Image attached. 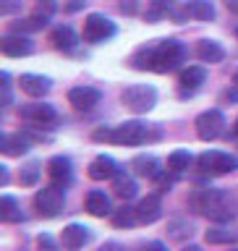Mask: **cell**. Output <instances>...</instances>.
<instances>
[{"label": "cell", "instance_id": "b9f144b4", "mask_svg": "<svg viewBox=\"0 0 238 251\" xmlns=\"http://www.w3.org/2000/svg\"><path fill=\"white\" fill-rule=\"evenodd\" d=\"M236 133H238V118H236Z\"/></svg>", "mask_w": 238, "mask_h": 251}, {"label": "cell", "instance_id": "5bb4252c", "mask_svg": "<svg viewBox=\"0 0 238 251\" xmlns=\"http://www.w3.org/2000/svg\"><path fill=\"white\" fill-rule=\"evenodd\" d=\"M31 149V136L29 133H3L0 136V152L8 157H21Z\"/></svg>", "mask_w": 238, "mask_h": 251}, {"label": "cell", "instance_id": "277c9868", "mask_svg": "<svg viewBox=\"0 0 238 251\" xmlns=\"http://www.w3.org/2000/svg\"><path fill=\"white\" fill-rule=\"evenodd\" d=\"M63 207H66V194H63V186H45V188H39V191L34 194V209H37V215L39 217H45V220H53V217H58Z\"/></svg>", "mask_w": 238, "mask_h": 251}, {"label": "cell", "instance_id": "ba28073f", "mask_svg": "<svg viewBox=\"0 0 238 251\" xmlns=\"http://www.w3.org/2000/svg\"><path fill=\"white\" fill-rule=\"evenodd\" d=\"M225 131V115L220 110H204V113L196 118V136L202 141H215L220 133Z\"/></svg>", "mask_w": 238, "mask_h": 251}, {"label": "cell", "instance_id": "6da1fadb", "mask_svg": "<svg viewBox=\"0 0 238 251\" xmlns=\"http://www.w3.org/2000/svg\"><path fill=\"white\" fill-rule=\"evenodd\" d=\"M184 60H186V47L178 39H157L155 45L141 47L131 58L133 68H139V71L149 68V71H157V74L176 71Z\"/></svg>", "mask_w": 238, "mask_h": 251}, {"label": "cell", "instance_id": "5b68a950", "mask_svg": "<svg viewBox=\"0 0 238 251\" xmlns=\"http://www.w3.org/2000/svg\"><path fill=\"white\" fill-rule=\"evenodd\" d=\"M121 102L133 113H149L157 102V89L149 84H133L121 92Z\"/></svg>", "mask_w": 238, "mask_h": 251}, {"label": "cell", "instance_id": "603a6c76", "mask_svg": "<svg viewBox=\"0 0 238 251\" xmlns=\"http://www.w3.org/2000/svg\"><path fill=\"white\" fill-rule=\"evenodd\" d=\"M113 191L118 199H123V201H129L136 196V180H133L126 170H118V176L113 178Z\"/></svg>", "mask_w": 238, "mask_h": 251}, {"label": "cell", "instance_id": "7402d4cb", "mask_svg": "<svg viewBox=\"0 0 238 251\" xmlns=\"http://www.w3.org/2000/svg\"><path fill=\"white\" fill-rule=\"evenodd\" d=\"M86 212L89 215H94V217H107L110 212V199H107V194L105 191H89L86 194Z\"/></svg>", "mask_w": 238, "mask_h": 251}, {"label": "cell", "instance_id": "ac0fdd59", "mask_svg": "<svg viewBox=\"0 0 238 251\" xmlns=\"http://www.w3.org/2000/svg\"><path fill=\"white\" fill-rule=\"evenodd\" d=\"M19 86H21V92L24 94H29V97H45L47 92H50V78L47 76H37V74H21L19 78Z\"/></svg>", "mask_w": 238, "mask_h": 251}, {"label": "cell", "instance_id": "8992f818", "mask_svg": "<svg viewBox=\"0 0 238 251\" xmlns=\"http://www.w3.org/2000/svg\"><path fill=\"white\" fill-rule=\"evenodd\" d=\"M196 165H199L202 173L207 176H228V173L238 170V157L231 152H204L196 157Z\"/></svg>", "mask_w": 238, "mask_h": 251}, {"label": "cell", "instance_id": "836d02e7", "mask_svg": "<svg viewBox=\"0 0 238 251\" xmlns=\"http://www.w3.org/2000/svg\"><path fill=\"white\" fill-rule=\"evenodd\" d=\"M118 5H121V11L126 16H133L139 11V0H118Z\"/></svg>", "mask_w": 238, "mask_h": 251}, {"label": "cell", "instance_id": "74e56055", "mask_svg": "<svg viewBox=\"0 0 238 251\" xmlns=\"http://www.w3.org/2000/svg\"><path fill=\"white\" fill-rule=\"evenodd\" d=\"M81 5H84V0H74V3H68V5H66V11H79Z\"/></svg>", "mask_w": 238, "mask_h": 251}, {"label": "cell", "instance_id": "cb8c5ba5", "mask_svg": "<svg viewBox=\"0 0 238 251\" xmlns=\"http://www.w3.org/2000/svg\"><path fill=\"white\" fill-rule=\"evenodd\" d=\"M196 58L202 63H220L225 58V50L215 42V39H199V45H196Z\"/></svg>", "mask_w": 238, "mask_h": 251}, {"label": "cell", "instance_id": "7c38bea8", "mask_svg": "<svg viewBox=\"0 0 238 251\" xmlns=\"http://www.w3.org/2000/svg\"><path fill=\"white\" fill-rule=\"evenodd\" d=\"M102 94L97 89H92V86H74V89L68 92V102L74 105L79 113H89L100 105Z\"/></svg>", "mask_w": 238, "mask_h": 251}, {"label": "cell", "instance_id": "f35d334b", "mask_svg": "<svg viewBox=\"0 0 238 251\" xmlns=\"http://www.w3.org/2000/svg\"><path fill=\"white\" fill-rule=\"evenodd\" d=\"M225 5L228 8H238V0H225Z\"/></svg>", "mask_w": 238, "mask_h": 251}, {"label": "cell", "instance_id": "3957f363", "mask_svg": "<svg viewBox=\"0 0 238 251\" xmlns=\"http://www.w3.org/2000/svg\"><path fill=\"white\" fill-rule=\"evenodd\" d=\"M94 141H105V144H121V147H136L149 139V126L141 121H126L113 128H97L92 133Z\"/></svg>", "mask_w": 238, "mask_h": 251}, {"label": "cell", "instance_id": "e575fe53", "mask_svg": "<svg viewBox=\"0 0 238 251\" xmlns=\"http://www.w3.org/2000/svg\"><path fill=\"white\" fill-rule=\"evenodd\" d=\"M155 180H157V188H160V191H170V186H173V178H170V176L160 173V176H157Z\"/></svg>", "mask_w": 238, "mask_h": 251}, {"label": "cell", "instance_id": "ab89813d", "mask_svg": "<svg viewBox=\"0 0 238 251\" xmlns=\"http://www.w3.org/2000/svg\"><path fill=\"white\" fill-rule=\"evenodd\" d=\"M184 251H202V249H199V246H186Z\"/></svg>", "mask_w": 238, "mask_h": 251}, {"label": "cell", "instance_id": "9c48e42d", "mask_svg": "<svg viewBox=\"0 0 238 251\" xmlns=\"http://www.w3.org/2000/svg\"><path fill=\"white\" fill-rule=\"evenodd\" d=\"M173 19L184 21V19H194V21H212L215 19V5L212 0H186L181 11L170 13Z\"/></svg>", "mask_w": 238, "mask_h": 251}, {"label": "cell", "instance_id": "d6a6232c", "mask_svg": "<svg viewBox=\"0 0 238 251\" xmlns=\"http://www.w3.org/2000/svg\"><path fill=\"white\" fill-rule=\"evenodd\" d=\"M53 11H55V0H37V13L39 16H47V19H50Z\"/></svg>", "mask_w": 238, "mask_h": 251}, {"label": "cell", "instance_id": "8fae6325", "mask_svg": "<svg viewBox=\"0 0 238 251\" xmlns=\"http://www.w3.org/2000/svg\"><path fill=\"white\" fill-rule=\"evenodd\" d=\"M89 238H92L89 227H86V225H79V223L66 225V227H63V233H60V243H63V249H66V251L84 249L86 243H89Z\"/></svg>", "mask_w": 238, "mask_h": 251}, {"label": "cell", "instance_id": "f546056e", "mask_svg": "<svg viewBox=\"0 0 238 251\" xmlns=\"http://www.w3.org/2000/svg\"><path fill=\"white\" fill-rule=\"evenodd\" d=\"M113 223L118 225V227H129V225H136L139 220H136V209L133 207H129V204H126V207H121L113 215Z\"/></svg>", "mask_w": 238, "mask_h": 251}, {"label": "cell", "instance_id": "ffe728a7", "mask_svg": "<svg viewBox=\"0 0 238 251\" xmlns=\"http://www.w3.org/2000/svg\"><path fill=\"white\" fill-rule=\"evenodd\" d=\"M131 168L141 178H157L160 176V160H157L155 154H136L131 160Z\"/></svg>", "mask_w": 238, "mask_h": 251}, {"label": "cell", "instance_id": "44dd1931", "mask_svg": "<svg viewBox=\"0 0 238 251\" xmlns=\"http://www.w3.org/2000/svg\"><path fill=\"white\" fill-rule=\"evenodd\" d=\"M204 81H207V71L202 66H188L186 71H181V76H178V84L184 92H196Z\"/></svg>", "mask_w": 238, "mask_h": 251}, {"label": "cell", "instance_id": "4dcf8cb0", "mask_svg": "<svg viewBox=\"0 0 238 251\" xmlns=\"http://www.w3.org/2000/svg\"><path fill=\"white\" fill-rule=\"evenodd\" d=\"M204 238L210 243H233V241H238V233L223 230V227H210V230L204 233Z\"/></svg>", "mask_w": 238, "mask_h": 251}, {"label": "cell", "instance_id": "8d00e7d4", "mask_svg": "<svg viewBox=\"0 0 238 251\" xmlns=\"http://www.w3.org/2000/svg\"><path fill=\"white\" fill-rule=\"evenodd\" d=\"M97 251H126L121 243H115V241H110V243H105V246H100Z\"/></svg>", "mask_w": 238, "mask_h": 251}, {"label": "cell", "instance_id": "2e32d148", "mask_svg": "<svg viewBox=\"0 0 238 251\" xmlns=\"http://www.w3.org/2000/svg\"><path fill=\"white\" fill-rule=\"evenodd\" d=\"M34 50V45H31L29 37L24 34H8L0 39V52L8 55V58H24V55H29Z\"/></svg>", "mask_w": 238, "mask_h": 251}, {"label": "cell", "instance_id": "e0dca14e", "mask_svg": "<svg viewBox=\"0 0 238 251\" xmlns=\"http://www.w3.org/2000/svg\"><path fill=\"white\" fill-rule=\"evenodd\" d=\"M118 170H121V168H118V162L110 154H97L89 162V170H86V173H89L92 180H110V178L118 176Z\"/></svg>", "mask_w": 238, "mask_h": 251}, {"label": "cell", "instance_id": "60d3db41", "mask_svg": "<svg viewBox=\"0 0 238 251\" xmlns=\"http://www.w3.org/2000/svg\"><path fill=\"white\" fill-rule=\"evenodd\" d=\"M233 84L238 86V68H236V74H233Z\"/></svg>", "mask_w": 238, "mask_h": 251}, {"label": "cell", "instance_id": "f1b7e54d", "mask_svg": "<svg viewBox=\"0 0 238 251\" xmlns=\"http://www.w3.org/2000/svg\"><path fill=\"white\" fill-rule=\"evenodd\" d=\"M39 162H26L21 168L19 173V180H21V186H37V180H39Z\"/></svg>", "mask_w": 238, "mask_h": 251}, {"label": "cell", "instance_id": "d4e9b609", "mask_svg": "<svg viewBox=\"0 0 238 251\" xmlns=\"http://www.w3.org/2000/svg\"><path fill=\"white\" fill-rule=\"evenodd\" d=\"M0 220L3 223H21L24 220V212L19 209V204H16L13 196H0Z\"/></svg>", "mask_w": 238, "mask_h": 251}, {"label": "cell", "instance_id": "83f0119b", "mask_svg": "<svg viewBox=\"0 0 238 251\" xmlns=\"http://www.w3.org/2000/svg\"><path fill=\"white\" fill-rule=\"evenodd\" d=\"M188 165H191V154L186 149H176V152L168 154V170L170 173H184Z\"/></svg>", "mask_w": 238, "mask_h": 251}, {"label": "cell", "instance_id": "d6986e66", "mask_svg": "<svg viewBox=\"0 0 238 251\" xmlns=\"http://www.w3.org/2000/svg\"><path fill=\"white\" fill-rule=\"evenodd\" d=\"M50 42H53L55 50L71 52V50H76V45H79V34L68 26V24L66 26H55L53 34H50Z\"/></svg>", "mask_w": 238, "mask_h": 251}, {"label": "cell", "instance_id": "1f68e13d", "mask_svg": "<svg viewBox=\"0 0 238 251\" xmlns=\"http://www.w3.org/2000/svg\"><path fill=\"white\" fill-rule=\"evenodd\" d=\"M37 246H39V251H58V246H55V241H53L47 233H42V235L37 238Z\"/></svg>", "mask_w": 238, "mask_h": 251}, {"label": "cell", "instance_id": "7bdbcfd3", "mask_svg": "<svg viewBox=\"0 0 238 251\" xmlns=\"http://www.w3.org/2000/svg\"><path fill=\"white\" fill-rule=\"evenodd\" d=\"M236 37H238V29H236Z\"/></svg>", "mask_w": 238, "mask_h": 251}, {"label": "cell", "instance_id": "52a82bcc", "mask_svg": "<svg viewBox=\"0 0 238 251\" xmlns=\"http://www.w3.org/2000/svg\"><path fill=\"white\" fill-rule=\"evenodd\" d=\"M115 34V24L107 19V16H102V13H89L84 19V31H81V37L86 39V42H92V45H97V42H105V39H110Z\"/></svg>", "mask_w": 238, "mask_h": 251}, {"label": "cell", "instance_id": "30bf717a", "mask_svg": "<svg viewBox=\"0 0 238 251\" xmlns=\"http://www.w3.org/2000/svg\"><path fill=\"white\" fill-rule=\"evenodd\" d=\"M19 115L24 121L29 123H55L58 121V113H55L53 105H47V102H31V105H21L19 107Z\"/></svg>", "mask_w": 238, "mask_h": 251}, {"label": "cell", "instance_id": "9a60e30c", "mask_svg": "<svg viewBox=\"0 0 238 251\" xmlns=\"http://www.w3.org/2000/svg\"><path fill=\"white\" fill-rule=\"evenodd\" d=\"M47 176H50V180H53L55 186H63V188H66V186L71 183V178H74L71 160H68V157H63V154L53 157V160L47 162Z\"/></svg>", "mask_w": 238, "mask_h": 251}, {"label": "cell", "instance_id": "d590c367", "mask_svg": "<svg viewBox=\"0 0 238 251\" xmlns=\"http://www.w3.org/2000/svg\"><path fill=\"white\" fill-rule=\"evenodd\" d=\"M144 251H168V246L160 243V241H152V243H147V246H144Z\"/></svg>", "mask_w": 238, "mask_h": 251}, {"label": "cell", "instance_id": "484cf974", "mask_svg": "<svg viewBox=\"0 0 238 251\" xmlns=\"http://www.w3.org/2000/svg\"><path fill=\"white\" fill-rule=\"evenodd\" d=\"M173 11H176V0H149L147 19L149 21H157V19H162V16H168Z\"/></svg>", "mask_w": 238, "mask_h": 251}, {"label": "cell", "instance_id": "4fadbf2b", "mask_svg": "<svg viewBox=\"0 0 238 251\" xmlns=\"http://www.w3.org/2000/svg\"><path fill=\"white\" fill-rule=\"evenodd\" d=\"M133 209H136L139 225H152V223H157V220L162 217V201H160V196H157V194L144 196V199H141Z\"/></svg>", "mask_w": 238, "mask_h": 251}, {"label": "cell", "instance_id": "4316f807", "mask_svg": "<svg viewBox=\"0 0 238 251\" xmlns=\"http://www.w3.org/2000/svg\"><path fill=\"white\" fill-rule=\"evenodd\" d=\"M45 26H47V16L34 13L31 19L16 21V24H13V31H16V34H26V31H37V29H45Z\"/></svg>", "mask_w": 238, "mask_h": 251}, {"label": "cell", "instance_id": "7a4b0ae2", "mask_svg": "<svg viewBox=\"0 0 238 251\" xmlns=\"http://www.w3.org/2000/svg\"><path fill=\"white\" fill-rule=\"evenodd\" d=\"M188 204L199 215L215 220V223H228V220L236 217V204L231 199V194L220 191V188H196L188 196Z\"/></svg>", "mask_w": 238, "mask_h": 251}]
</instances>
